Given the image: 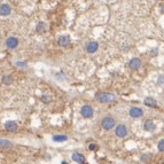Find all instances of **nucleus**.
I'll return each instance as SVG.
<instances>
[{"label": "nucleus", "mask_w": 164, "mask_h": 164, "mask_svg": "<svg viewBox=\"0 0 164 164\" xmlns=\"http://www.w3.org/2000/svg\"><path fill=\"white\" fill-rule=\"evenodd\" d=\"M61 164H68V163H67V162H62Z\"/></svg>", "instance_id": "obj_23"}, {"label": "nucleus", "mask_w": 164, "mask_h": 164, "mask_svg": "<svg viewBox=\"0 0 164 164\" xmlns=\"http://www.w3.org/2000/svg\"><path fill=\"white\" fill-rule=\"evenodd\" d=\"M144 127H145V130H147V131H154V130H155V124L153 123L152 119H147V120L144 123Z\"/></svg>", "instance_id": "obj_13"}, {"label": "nucleus", "mask_w": 164, "mask_h": 164, "mask_svg": "<svg viewBox=\"0 0 164 164\" xmlns=\"http://www.w3.org/2000/svg\"><path fill=\"white\" fill-rule=\"evenodd\" d=\"M159 149H160V152H164V139L159 142Z\"/></svg>", "instance_id": "obj_20"}, {"label": "nucleus", "mask_w": 164, "mask_h": 164, "mask_svg": "<svg viewBox=\"0 0 164 164\" xmlns=\"http://www.w3.org/2000/svg\"><path fill=\"white\" fill-rule=\"evenodd\" d=\"M97 148H98V147H97L95 144H91V145H90V149H91V150H97Z\"/></svg>", "instance_id": "obj_21"}, {"label": "nucleus", "mask_w": 164, "mask_h": 164, "mask_svg": "<svg viewBox=\"0 0 164 164\" xmlns=\"http://www.w3.org/2000/svg\"><path fill=\"white\" fill-rule=\"evenodd\" d=\"M2 82H3V84H6V85H9V84H12V82H13V78H12L10 76H3V78H2Z\"/></svg>", "instance_id": "obj_18"}, {"label": "nucleus", "mask_w": 164, "mask_h": 164, "mask_svg": "<svg viewBox=\"0 0 164 164\" xmlns=\"http://www.w3.org/2000/svg\"><path fill=\"white\" fill-rule=\"evenodd\" d=\"M12 147V142L5 139H0V148H9Z\"/></svg>", "instance_id": "obj_16"}, {"label": "nucleus", "mask_w": 164, "mask_h": 164, "mask_svg": "<svg viewBox=\"0 0 164 164\" xmlns=\"http://www.w3.org/2000/svg\"><path fill=\"white\" fill-rule=\"evenodd\" d=\"M17 45H18V40H17L16 38H14V37H10V38H8V39L6 40V46H7L8 48H10V50L16 48Z\"/></svg>", "instance_id": "obj_7"}, {"label": "nucleus", "mask_w": 164, "mask_h": 164, "mask_svg": "<svg viewBox=\"0 0 164 164\" xmlns=\"http://www.w3.org/2000/svg\"><path fill=\"white\" fill-rule=\"evenodd\" d=\"M141 160L145 161V162H149V161H150V156H148V157H147V156H142Z\"/></svg>", "instance_id": "obj_22"}, {"label": "nucleus", "mask_w": 164, "mask_h": 164, "mask_svg": "<svg viewBox=\"0 0 164 164\" xmlns=\"http://www.w3.org/2000/svg\"><path fill=\"white\" fill-rule=\"evenodd\" d=\"M67 140H68V137L64 134H57V135L53 137V141H55V142H64Z\"/></svg>", "instance_id": "obj_15"}, {"label": "nucleus", "mask_w": 164, "mask_h": 164, "mask_svg": "<svg viewBox=\"0 0 164 164\" xmlns=\"http://www.w3.org/2000/svg\"><path fill=\"white\" fill-rule=\"evenodd\" d=\"M116 99V97L111 93H98L97 94V100L101 103H109L112 102Z\"/></svg>", "instance_id": "obj_1"}, {"label": "nucleus", "mask_w": 164, "mask_h": 164, "mask_svg": "<svg viewBox=\"0 0 164 164\" xmlns=\"http://www.w3.org/2000/svg\"><path fill=\"white\" fill-rule=\"evenodd\" d=\"M129 67H130V69H132V70H138V69L141 67V60L138 59V57L131 59L130 62H129Z\"/></svg>", "instance_id": "obj_4"}, {"label": "nucleus", "mask_w": 164, "mask_h": 164, "mask_svg": "<svg viewBox=\"0 0 164 164\" xmlns=\"http://www.w3.org/2000/svg\"><path fill=\"white\" fill-rule=\"evenodd\" d=\"M101 124H102V127L108 131V130H111L115 126V119L112 117H106V118H103Z\"/></svg>", "instance_id": "obj_3"}, {"label": "nucleus", "mask_w": 164, "mask_h": 164, "mask_svg": "<svg viewBox=\"0 0 164 164\" xmlns=\"http://www.w3.org/2000/svg\"><path fill=\"white\" fill-rule=\"evenodd\" d=\"M115 133H116L117 137L124 138V137L127 134V129H126L125 125H118V126L116 127V130H115Z\"/></svg>", "instance_id": "obj_5"}, {"label": "nucleus", "mask_w": 164, "mask_h": 164, "mask_svg": "<svg viewBox=\"0 0 164 164\" xmlns=\"http://www.w3.org/2000/svg\"><path fill=\"white\" fill-rule=\"evenodd\" d=\"M37 31H38L39 33H44V32L46 31V24L43 23V22L38 23V24H37Z\"/></svg>", "instance_id": "obj_17"}, {"label": "nucleus", "mask_w": 164, "mask_h": 164, "mask_svg": "<svg viewBox=\"0 0 164 164\" xmlns=\"http://www.w3.org/2000/svg\"><path fill=\"white\" fill-rule=\"evenodd\" d=\"M72 160L77 163H80V164H85V157L79 154V153H73L72 154Z\"/></svg>", "instance_id": "obj_12"}, {"label": "nucleus", "mask_w": 164, "mask_h": 164, "mask_svg": "<svg viewBox=\"0 0 164 164\" xmlns=\"http://www.w3.org/2000/svg\"><path fill=\"white\" fill-rule=\"evenodd\" d=\"M142 115H144V111H142V109H140V108L133 107V108L130 109V116L133 117V118H139Z\"/></svg>", "instance_id": "obj_8"}, {"label": "nucleus", "mask_w": 164, "mask_h": 164, "mask_svg": "<svg viewBox=\"0 0 164 164\" xmlns=\"http://www.w3.org/2000/svg\"><path fill=\"white\" fill-rule=\"evenodd\" d=\"M12 9H10V6H8L7 3H3L0 6V15L1 16H8L10 14Z\"/></svg>", "instance_id": "obj_11"}, {"label": "nucleus", "mask_w": 164, "mask_h": 164, "mask_svg": "<svg viewBox=\"0 0 164 164\" xmlns=\"http://www.w3.org/2000/svg\"><path fill=\"white\" fill-rule=\"evenodd\" d=\"M80 114H82V116L84 117V118H91L92 116H93V114H94V110L93 108L91 107V106H84V107H82V109H80Z\"/></svg>", "instance_id": "obj_2"}, {"label": "nucleus", "mask_w": 164, "mask_h": 164, "mask_svg": "<svg viewBox=\"0 0 164 164\" xmlns=\"http://www.w3.org/2000/svg\"><path fill=\"white\" fill-rule=\"evenodd\" d=\"M98 48H99V45H98L97 42H90V43L86 45V51H87L88 53H94V52L98 51Z\"/></svg>", "instance_id": "obj_9"}, {"label": "nucleus", "mask_w": 164, "mask_h": 164, "mask_svg": "<svg viewBox=\"0 0 164 164\" xmlns=\"http://www.w3.org/2000/svg\"><path fill=\"white\" fill-rule=\"evenodd\" d=\"M40 100H42L43 102H45V103H48V102L51 101V98H50V97H46V95H43V97L40 98Z\"/></svg>", "instance_id": "obj_19"}, {"label": "nucleus", "mask_w": 164, "mask_h": 164, "mask_svg": "<svg viewBox=\"0 0 164 164\" xmlns=\"http://www.w3.org/2000/svg\"><path fill=\"white\" fill-rule=\"evenodd\" d=\"M59 45L62 47H68L70 45V37L68 35H63L59 38Z\"/></svg>", "instance_id": "obj_6"}, {"label": "nucleus", "mask_w": 164, "mask_h": 164, "mask_svg": "<svg viewBox=\"0 0 164 164\" xmlns=\"http://www.w3.org/2000/svg\"><path fill=\"white\" fill-rule=\"evenodd\" d=\"M17 124L15 123V122H13V120H8V122H6L5 123V129L7 130V131H10V132H14V131H16L17 130Z\"/></svg>", "instance_id": "obj_10"}, {"label": "nucleus", "mask_w": 164, "mask_h": 164, "mask_svg": "<svg viewBox=\"0 0 164 164\" xmlns=\"http://www.w3.org/2000/svg\"><path fill=\"white\" fill-rule=\"evenodd\" d=\"M145 105L148 106V107H153V108H156V107H157V102H156L153 98H146V99H145Z\"/></svg>", "instance_id": "obj_14"}]
</instances>
